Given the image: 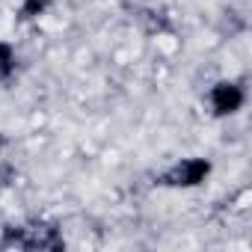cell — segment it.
Here are the masks:
<instances>
[{
  "label": "cell",
  "instance_id": "obj_2",
  "mask_svg": "<svg viewBox=\"0 0 252 252\" xmlns=\"http://www.w3.org/2000/svg\"><path fill=\"white\" fill-rule=\"evenodd\" d=\"M208 175H211V163H208L205 158H184V160L172 163V166L160 175V184L175 187V190H187V187L205 184Z\"/></svg>",
  "mask_w": 252,
  "mask_h": 252
},
{
  "label": "cell",
  "instance_id": "obj_3",
  "mask_svg": "<svg viewBox=\"0 0 252 252\" xmlns=\"http://www.w3.org/2000/svg\"><path fill=\"white\" fill-rule=\"evenodd\" d=\"M12 71H15V51H12V45L0 42V77H6Z\"/></svg>",
  "mask_w": 252,
  "mask_h": 252
},
{
  "label": "cell",
  "instance_id": "obj_1",
  "mask_svg": "<svg viewBox=\"0 0 252 252\" xmlns=\"http://www.w3.org/2000/svg\"><path fill=\"white\" fill-rule=\"evenodd\" d=\"M208 107H211V116L217 119H225V116H237L243 107H246V89L234 80H220L208 89Z\"/></svg>",
  "mask_w": 252,
  "mask_h": 252
}]
</instances>
